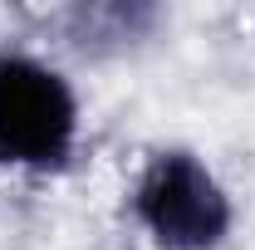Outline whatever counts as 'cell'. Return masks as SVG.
Returning a JSON list of instances; mask_svg holds the SVG:
<instances>
[{"instance_id": "cell-1", "label": "cell", "mask_w": 255, "mask_h": 250, "mask_svg": "<svg viewBox=\"0 0 255 250\" xmlns=\"http://www.w3.org/2000/svg\"><path fill=\"white\" fill-rule=\"evenodd\" d=\"M74 147V94L25 54H0V162L59 167Z\"/></svg>"}, {"instance_id": "cell-2", "label": "cell", "mask_w": 255, "mask_h": 250, "mask_svg": "<svg viewBox=\"0 0 255 250\" xmlns=\"http://www.w3.org/2000/svg\"><path fill=\"white\" fill-rule=\"evenodd\" d=\"M137 216L167 250H211L231 226V201L196 157L162 152L137 182Z\"/></svg>"}]
</instances>
